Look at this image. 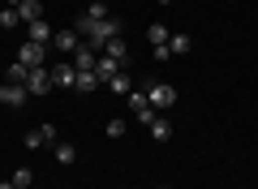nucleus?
<instances>
[{"mask_svg":"<svg viewBox=\"0 0 258 189\" xmlns=\"http://www.w3.org/2000/svg\"><path fill=\"white\" fill-rule=\"evenodd\" d=\"M86 18H91V22H103V18H112V13H108V5H99V0H95L91 9H86Z\"/></svg>","mask_w":258,"mask_h":189,"instance_id":"5701e85b","label":"nucleus"},{"mask_svg":"<svg viewBox=\"0 0 258 189\" xmlns=\"http://www.w3.org/2000/svg\"><path fill=\"white\" fill-rule=\"evenodd\" d=\"M95 86H103V82H99V73H78V82H74V90H95Z\"/></svg>","mask_w":258,"mask_h":189,"instance_id":"6ab92c4d","label":"nucleus"},{"mask_svg":"<svg viewBox=\"0 0 258 189\" xmlns=\"http://www.w3.org/2000/svg\"><path fill=\"white\" fill-rule=\"evenodd\" d=\"M39 146H56V125H39L26 134V151H39Z\"/></svg>","mask_w":258,"mask_h":189,"instance_id":"0eeeda50","label":"nucleus"},{"mask_svg":"<svg viewBox=\"0 0 258 189\" xmlns=\"http://www.w3.org/2000/svg\"><path fill=\"white\" fill-rule=\"evenodd\" d=\"M99 52H103V56H112V60H120V65L129 60V43H125V39H120V35H116V39H108V43H103Z\"/></svg>","mask_w":258,"mask_h":189,"instance_id":"9b49d317","label":"nucleus"},{"mask_svg":"<svg viewBox=\"0 0 258 189\" xmlns=\"http://www.w3.org/2000/svg\"><path fill=\"white\" fill-rule=\"evenodd\" d=\"M5 5H9V9H18V5H22V0H5Z\"/></svg>","mask_w":258,"mask_h":189,"instance_id":"a878e982","label":"nucleus"},{"mask_svg":"<svg viewBox=\"0 0 258 189\" xmlns=\"http://www.w3.org/2000/svg\"><path fill=\"white\" fill-rule=\"evenodd\" d=\"M0 82H5V78H0Z\"/></svg>","mask_w":258,"mask_h":189,"instance_id":"c85d7f7f","label":"nucleus"},{"mask_svg":"<svg viewBox=\"0 0 258 189\" xmlns=\"http://www.w3.org/2000/svg\"><path fill=\"white\" fill-rule=\"evenodd\" d=\"M129 112L142 120V125H151V120L159 116L155 108H151V99H147V90H129Z\"/></svg>","mask_w":258,"mask_h":189,"instance_id":"39448f33","label":"nucleus"},{"mask_svg":"<svg viewBox=\"0 0 258 189\" xmlns=\"http://www.w3.org/2000/svg\"><path fill=\"white\" fill-rule=\"evenodd\" d=\"M47 73H52V86H60V90H74V82H78V69H74V60H64V56H60V60H56Z\"/></svg>","mask_w":258,"mask_h":189,"instance_id":"20e7f679","label":"nucleus"},{"mask_svg":"<svg viewBox=\"0 0 258 189\" xmlns=\"http://www.w3.org/2000/svg\"><path fill=\"white\" fill-rule=\"evenodd\" d=\"M168 35H172V30H168L164 22H155V26H147V43H151V47H164V43H168Z\"/></svg>","mask_w":258,"mask_h":189,"instance_id":"dca6fc26","label":"nucleus"},{"mask_svg":"<svg viewBox=\"0 0 258 189\" xmlns=\"http://www.w3.org/2000/svg\"><path fill=\"white\" fill-rule=\"evenodd\" d=\"M18 9H9V5H5V9H0V26H18Z\"/></svg>","mask_w":258,"mask_h":189,"instance_id":"b1692460","label":"nucleus"},{"mask_svg":"<svg viewBox=\"0 0 258 189\" xmlns=\"http://www.w3.org/2000/svg\"><path fill=\"white\" fill-rule=\"evenodd\" d=\"M147 99H151V108H155V112H168L176 103V86H168V82H151V86H147Z\"/></svg>","mask_w":258,"mask_h":189,"instance_id":"7ed1b4c3","label":"nucleus"},{"mask_svg":"<svg viewBox=\"0 0 258 189\" xmlns=\"http://www.w3.org/2000/svg\"><path fill=\"white\" fill-rule=\"evenodd\" d=\"M95 73H99V82L116 78V73H120V60H112V56H103V52H99V60H95Z\"/></svg>","mask_w":258,"mask_h":189,"instance_id":"f8f14e48","label":"nucleus"},{"mask_svg":"<svg viewBox=\"0 0 258 189\" xmlns=\"http://www.w3.org/2000/svg\"><path fill=\"white\" fill-rule=\"evenodd\" d=\"M52 35H56V30L47 26V18H39V22H30V26H26V39H35V43H47V47H52Z\"/></svg>","mask_w":258,"mask_h":189,"instance_id":"9d476101","label":"nucleus"},{"mask_svg":"<svg viewBox=\"0 0 258 189\" xmlns=\"http://www.w3.org/2000/svg\"><path fill=\"white\" fill-rule=\"evenodd\" d=\"M189 47H194L189 35H181V30H176V35H168V52H172V56H189Z\"/></svg>","mask_w":258,"mask_h":189,"instance_id":"4468645a","label":"nucleus"},{"mask_svg":"<svg viewBox=\"0 0 258 189\" xmlns=\"http://www.w3.org/2000/svg\"><path fill=\"white\" fill-rule=\"evenodd\" d=\"M26 99H30L26 86H18V82H0V103H5V108H22Z\"/></svg>","mask_w":258,"mask_h":189,"instance_id":"423d86ee","label":"nucleus"},{"mask_svg":"<svg viewBox=\"0 0 258 189\" xmlns=\"http://www.w3.org/2000/svg\"><path fill=\"white\" fill-rule=\"evenodd\" d=\"M26 90L30 95H47V90H52V73L47 69H30L26 73Z\"/></svg>","mask_w":258,"mask_h":189,"instance_id":"6e6552de","label":"nucleus"},{"mask_svg":"<svg viewBox=\"0 0 258 189\" xmlns=\"http://www.w3.org/2000/svg\"><path fill=\"white\" fill-rule=\"evenodd\" d=\"M151 138H155V142H168V138H172V125H168V116H164V112H159V116L151 120Z\"/></svg>","mask_w":258,"mask_h":189,"instance_id":"2eb2a0df","label":"nucleus"},{"mask_svg":"<svg viewBox=\"0 0 258 189\" xmlns=\"http://www.w3.org/2000/svg\"><path fill=\"white\" fill-rule=\"evenodd\" d=\"M159 5H172V0H159Z\"/></svg>","mask_w":258,"mask_h":189,"instance_id":"bb28decb","label":"nucleus"},{"mask_svg":"<svg viewBox=\"0 0 258 189\" xmlns=\"http://www.w3.org/2000/svg\"><path fill=\"white\" fill-rule=\"evenodd\" d=\"M0 189H18V185H13V180H0Z\"/></svg>","mask_w":258,"mask_h":189,"instance_id":"393cba45","label":"nucleus"},{"mask_svg":"<svg viewBox=\"0 0 258 189\" xmlns=\"http://www.w3.org/2000/svg\"><path fill=\"white\" fill-rule=\"evenodd\" d=\"M52 151H56V163H74V159H78V146H74V142H56Z\"/></svg>","mask_w":258,"mask_h":189,"instance_id":"f3484780","label":"nucleus"},{"mask_svg":"<svg viewBox=\"0 0 258 189\" xmlns=\"http://www.w3.org/2000/svg\"><path fill=\"white\" fill-rule=\"evenodd\" d=\"M26 73H30L26 65H22V60H13L9 69H5V82H18V86H26Z\"/></svg>","mask_w":258,"mask_h":189,"instance_id":"a211bd4d","label":"nucleus"},{"mask_svg":"<svg viewBox=\"0 0 258 189\" xmlns=\"http://www.w3.org/2000/svg\"><path fill=\"white\" fill-rule=\"evenodd\" d=\"M78 47H82V35H78L74 26H60V30L52 35V52H56V56H64V60H69Z\"/></svg>","mask_w":258,"mask_h":189,"instance_id":"f257e3e1","label":"nucleus"},{"mask_svg":"<svg viewBox=\"0 0 258 189\" xmlns=\"http://www.w3.org/2000/svg\"><path fill=\"white\" fill-rule=\"evenodd\" d=\"M69 60H74V69H78V73H91V69H95V60H99V52L82 43V47H78L74 56H69Z\"/></svg>","mask_w":258,"mask_h":189,"instance_id":"1a4fd4ad","label":"nucleus"},{"mask_svg":"<svg viewBox=\"0 0 258 189\" xmlns=\"http://www.w3.org/2000/svg\"><path fill=\"white\" fill-rule=\"evenodd\" d=\"M125 129H129L125 120H120V116H112V120H108V129H103V134H108V138H125Z\"/></svg>","mask_w":258,"mask_h":189,"instance_id":"4be33fe9","label":"nucleus"},{"mask_svg":"<svg viewBox=\"0 0 258 189\" xmlns=\"http://www.w3.org/2000/svg\"><path fill=\"white\" fill-rule=\"evenodd\" d=\"M18 18L30 26V22H39V18H43V5H39V0H22V5H18Z\"/></svg>","mask_w":258,"mask_h":189,"instance_id":"ddd939ff","label":"nucleus"},{"mask_svg":"<svg viewBox=\"0 0 258 189\" xmlns=\"http://www.w3.org/2000/svg\"><path fill=\"white\" fill-rule=\"evenodd\" d=\"M103 86H108V90H116V95H129V73L120 69L116 78H108V82H103Z\"/></svg>","mask_w":258,"mask_h":189,"instance_id":"aec40b11","label":"nucleus"},{"mask_svg":"<svg viewBox=\"0 0 258 189\" xmlns=\"http://www.w3.org/2000/svg\"><path fill=\"white\" fill-rule=\"evenodd\" d=\"M18 60L26 65V69H47V43H35V39H26V43L18 47Z\"/></svg>","mask_w":258,"mask_h":189,"instance_id":"f03ea898","label":"nucleus"},{"mask_svg":"<svg viewBox=\"0 0 258 189\" xmlns=\"http://www.w3.org/2000/svg\"><path fill=\"white\" fill-rule=\"evenodd\" d=\"M30 189H35V185H30Z\"/></svg>","mask_w":258,"mask_h":189,"instance_id":"cd10ccee","label":"nucleus"},{"mask_svg":"<svg viewBox=\"0 0 258 189\" xmlns=\"http://www.w3.org/2000/svg\"><path fill=\"white\" fill-rule=\"evenodd\" d=\"M13 185H18V189H30V185H35V172H30V168H18V172H13Z\"/></svg>","mask_w":258,"mask_h":189,"instance_id":"412c9836","label":"nucleus"}]
</instances>
